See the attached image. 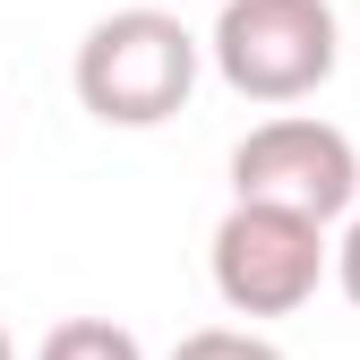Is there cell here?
<instances>
[{"label":"cell","instance_id":"6da1fadb","mask_svg":"<svg viewBox=\"0 0 360 360\" xmlns=\"http://www.w3.org/2000/svg\"><path fill=\"white\" fill-rule=\"evenodd\" d=\"M198 69H206V43L172 9L138 0V9H112V18L86 26L77 60H69V86L103 129H163L198 95Z\"/></svg>","mask_w":360,"mask_h":360},{"label":"cell","instance_id":"7a4b0ae2","mask_svg":"<svg viewBox=\"0 0 360 360\" xmlns=\"http://www.w3.org/2000/svg\"><path fill=\"white\" fill-rule=\"evenodd\" d=\"M206 60L214 77L249 103H309L343 60V26H335V0H223Z\"/></svg>","mask_w":360,"mask_h":360},{"label":"cell","instance_id":"3957f363","mask_svg":"<svg viewBox=\"0 0 360 360\" xmlns=\"http://www.w3.org/2000/svg\"><path fill=\"white\" fill-rule=\"evenodd\" d=\"M335 266V240L326 223L309 214H283V206H240L214 223L206 240V275H214V300L232 309V318H292V309L318 300Z\"/></svg>","mask_w":360,"mask_h":360},{"label":"cell","instance_id":"277c9868","mask_svg":"<svg viewBox=\"0 0 360 360\" xmlns=\"http://www.w3.org/2000/svg\"><path fill=\"white\" fill-rule=\"evenodd\" d=\"M232 198L335 223V214L360 206V146L318 112H275L232 146Z\"/></svg>","mask_w":360,"mask_h":360},{"label":"cell","instance_id":"5b68a950","mask_svg":"<svg viewBox=\"0 0 360 360\" xmlns=\"http://www.w3.org/2000/svg\"><path fill=\"white\" fill-rule=\"evenodd\" d=\"M34 360H146V343L129 326H112V318H60Z\"/></svg>","mask_w":360,"mask_h":360},{"label":"cell","instance_id":"8992f818","mask_svg":"<svg viewBox=\"0 0 360 360\" xmlns=\"http://www.w3.org/2000/svg\"><path fill=\"white\" fill-rule=\"evenodd\" d=\"M172 360H283V352L266 335H249V326H198V335L172 343Z\"/></svg>","mask_w":360,"mask_h":360},{"label":"cell","instance_id":"52a82bcc","mask_svg":"<svg viewBox=\"0 0 360 360\" xmlns=\"http://www.w3.org/2000/svg\"><path fill=\"white\" fill-rule=\"evenodd\" d=\"M326 275H335V283H343V300L360 309V206L343 214V240H335V266H326Z\"/></svg>","mask_w":360,"mask_h":360},{"label":"cell","instance_id":"ba28073f","mask_svg":"<svg viewBox=\"0 0 360 360\" xmlns=\"http://www.w3.org/2000/svg\"><path fill=\"white\" fill-rule=\"evenodd\" d=\"M0 360H18V343H9V326H0Z\"/></svg>","mask_w":360,"mask_h":360}]
</instances>
